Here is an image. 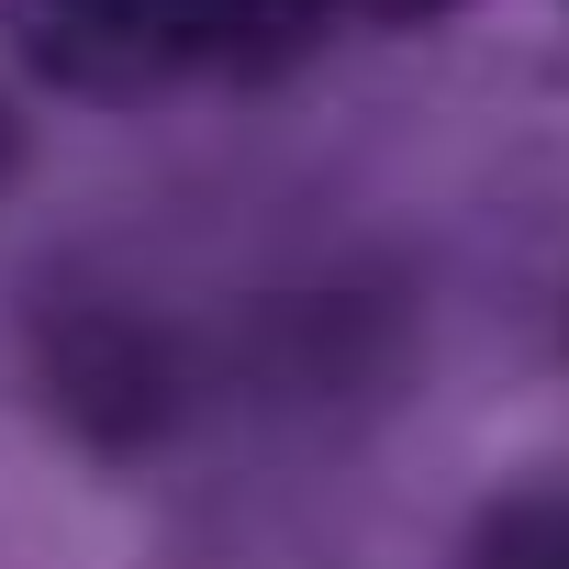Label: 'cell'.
<instances>
[{
    "instance_id": "obj_3",
    "label": "cell",
    "mask_w": 569,
    "mask_h": 569,
    "mask_svg": "<svg viewBox=\"0 0 569 569\" xmlns=\"http://www.w3.org/2000/svg\"><path fill=\"white\" fill-rule=\"evenodd\" d=\"M458 569H569V480H502L458 525Z\"/></svg>"
},
{
    "instance_id": "obj_4",
    "label": "cell",
    "mask_w": 569,
    "mask_h": 569,
    "mask_svg": "<svg viewBox=\"0 0 569 569\" xmlns=\"http://www.w3.org/2000/svg\"><path fill=\"white\" fill-rule=\"evenodd\" d=\"M458 12V0H347V23H436Z\"/></svg>"
},
{
    "instance_id": "obj_5",
    "label": "cell",
    "mask_w": 569,
    "mask_h": 569,
    "mask_svg": "<svg viewBox=\"0 0 569 569\" xmlns=\"http://www.w3.org/2000/svg\"><path fill=\"white\" fill-rule=\"evenodd\" d=\"M12 179H23V112L0 101V190H12Z\"/></svg>"
},
{
    "instance_id": "obj_1",
    "label": "cell",
    "mask_w": 569,
    "mask_h": 569,
    "mask_svg": "<svg viewBox=\"0 0 569 569\" xmlns=\"http://www.w3.org/2000/svg\"><path fill=\"white\" fill-rule=\"evenodd\" d=\"M347 0H0V46L68 101H168L201 79H268L325 46Z\"/></svg>"
},
{
    "instance_id": "obj_2",
    "label": "cell",
    "mask_w": 569,
    "mask_h": 569,
    "mask_svg": "<svg viewBox=\"0 0 569 569\" xmlns=\"http://www.w3.org/2000/svg\"><path fill=\"white\" fill-rule=\"evenodd\" d=\"M23 391L68 447L134 469L190 425L201 369H190V336L168 313H146L134 291H57L23 325Z\"/></svg>"
}]
</instances>
